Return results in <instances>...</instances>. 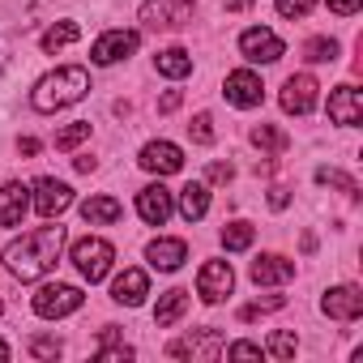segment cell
Listing matches in <instances>:
<instances>
[{
    "instance_id": "cell-1",
    "label": "cell",
    "mask_w": 363,
    "mask_h": 363,
    "mask_svg": "<svg viewBox=\"0 0 363 363\" xmlns=\"http://www.w3.org/2000/svg\"><path fill=\"white\" fill-rule=\"evenodd\" d=\"M65 240H69V231H65L60 223L39 227V231H26L22 240H13V244L5 248V269H9L18 282H39V278H48V274L60 265Z\"/></svg>"
},
{
    "instance_id": "cell-2",
    "label": "cell",
    "mask_w": 363,
    "mask_h": 363,
    "mask_svg": "<svg viewBox=\"0 0 363 363\" xmlns=\"http://www.w3.org/2000/svg\"><path fill=\"white\" fill-rule=\"evenodd\" d=\"M86 94H90V73H86V69H77V65H65V69L48 73V77L35 86L30 103H35V111L52 116V111H60V107L82 103Z\"/></svg>"
},
{
    "instance_id": "cell-3",
    "label": "cell",
    "mask_w": 363,
    "mask_h": 363,
    "mask_svg": "<svg viewBox=\"0 0 363 363\" xmlns=\"http://www.w3.org/2000/svg\"><path fill=\"white\" fill-rule=\"evenodd\" d=\"M69 261H73V265H77V274L94 286V282H103V278L111 274L116 248H111L107 240H99V235H86V240H77V244L69 248Z\"/></svg>"
},
{
    "instance_id": "cell-4",
    "label": "cell",
    "mask_w": 363,
    "mask_h": 363,
    "mask_svg": "<svg viewBox=\"0 0 363 363\" xmlns=\"http://www.w3.org/2000/svg\"><path fill=\"white\" fill-rule=\"evenodd\" d=\"M30 206L52 223V218H60L73 206V189L65 184V179H56V175H43V179H35V189H30Z\"/></svg>"
},
{
    "instance_id": "cell-5",
    "label": "cell",
    "mask_w": 363,
    "mask_h": 363,
    "mask_svg": "<svg viewBox=\"0 0 363 363\" xmlns=\"http://www.w3.org/2000/svg\"><path fill=\"white\" fill-rule=\"evenodd\" d=\"M82 291L77 286H65V282H48V286H39V295H35V312L43 316V320H60V316H69V312H77L82 308Z\"/></svg>"
},
{
    "instance_id": "cell-6",
    "label": "cell",
    "mask_w": 363,
    "mask_h": 363,
    "mask_svg": "<svg viewBox=\"0 0 363 363\" xmlns=\"http://www.w3.org/2000/svg\"><path fill=\"white\" fill-rule=\"evenodd\" d=\"M193 13L189 0H145L141 5V26L145 30H175V26H184Z\"/></svg>"
},
{
    "instance_id": "cell-7",
    "label": "cell",
    "mask_w": 363,
    "mask_h": 363,
    "mask_svg": "<svg viewBox=\"0 0 363 363\" xmlns=\"http://www.w3.org/2000/svg\"><path fill=\"white\" fill-rule=\"evenodd\" d=\"M167 354L171 359H218L223 354V333L218 329H197V333H189V337H175L171 346H167Z\"/></svg>"
},
{
    "instance_id": "cell-8",
    "label": "cell",
    "mask_w": 363,
    "mask_h": 363,
    "mask_svg": "<svg viewBox=\"0 0 363 363\" xmlns=\"http://www.w3.org/2000/svg\"><path fill=\"white\" fill-rule=\"evenodd\" d=\"M137 43H141L137 30H107V35L94 39L90 60H94V65H120V60H128V56L137 52Z\"/></svg>"
},
{
    "instance_id": "cell-9",
    "label": "cell",
    "mask_w": 363,
    "mask_h": 363,
    "mask_svg": "<svg viewBox=\"0 0 363 363\" xmlns=\"http://www.w3.org/2000/svg\"><path fill=\"white\" fill-rule=\"evenodd\" d=\"M240 52H244V60H252V65H274V60H282V39L274 35V30H265V26H252V30H244L240 35Z\"/></svg>"
},
{
    "instance_id": "cell-10",
    "label": "cell",
    "mask_w": 363,
    "mask_h": 363,
    "mask_svg": "<svg viewBox=\"0 0 363 363\" xmlns=\"http://www.w3.org/2000/svg\"><path fill=\"white\" fill-rule=\"evenodd\" d=\"M235 286V274H231V261H206L201 274H197V295L206 303H223Z\"/></svg>"
},
{
    "instance_id": "cell-11",
    "label": "cell",
    "mask_w": 363,
    "mask_h": 363,
    "mask_svg": "<svg viewBox=\"0 0 363 363\" xmlns=\"http://www.w3.org/2000/svg\"><path fill=\"white\" fill-rule=\"evenodd\" d=\"M137 162H141L150 175H175L179 167H184V150H179L175 141H150V145H141Z\"/></svg>"
},
{
    "instance_id": "cell-12",
    "label": "cell",
    "mask_w": 363,
    "mask_h": 363,
    "mask_svg": "<svg viewBox=\"0 0 363 363\" xmlns=\"http://www.w3.org/2000/svg\"><path fill=\"white\" fill-rule=\"evenodd\" d=\"M223 94H227V103H235V107H261L265 86H261V77H257L252 69H235V73H227Z\"/></svg>"
},
{
    "instance_id": "cell-13",
    "label": "cell",
    "mask_w": 363,
    "mask_h": 363,
    "mask_svg": "<svg viewBox=\"0 0 363 363\" xmlns=\"http://www.w3.org/2000/svg\"><path fill=\"white\" fill-rule=\"evenodd\" d=\"M316 77L312 73H295V77H286V86H282V111H291V116H308L312 107H316Z\"/></svg>"
},
{
    "instance_id": "cell-14",
    "label": "cell",
    "mask_w": 363,
    "mask_h": 363,
    "mask_svg": "<svg viewBox=\"0 0 363 363\" xmlns=\"http://www.w3.org/2000/svg\"><path fill=\"white\" fill-rule=\"evenodd\" d=\"M329 120L342 124V128H359V124H363V94H359L350 82L329 94Z\"/></svg>"
},
{
    "instance_id": "cell-15",
    "label": "cell",
    "mask_w": 363,
    "mask_h": 363,
    "mask_svg": "<svg viewBox=\"0 0 363 363\" xmlns=\"http://www.w3.org/2000/svg\"><path fill=\"white\" fill-rule=\"evenodd\" d=\"M171 210H175V193H171V189L145 184V189L137 193V214H141L150 227H162V223L171 218Z\"/></svg>"
},
{
    "instance_id": "cell-16",
    "label": "cell",
    "mask_w": 363,
    "mask_h": 363,
    "mask_svg": "<svg viewBox=\"0 0 363 363\" xmlns=\"http://www.w3.org/2000/svg\"><path fill=\"white\" fill-rule=\"evenodd\" d=\"M320 308L329 320H359L363 316V291L359 286H333V291H325Z\"/></svg>"
},
{
    "instance_id": "cell-17",
    "label": "cell",
    "mask_w": 363,
    "mask_h": 363,
    "mask_svg": "<svg viewBox=\"0 0 363 363\" xmlns=\"http://www.w3.org/2000/svg\"><path fill=\"white\" fill-rule=\"evenodd\" d=\"M26 210H30V184L9 179V184L0 189V227H22Z\"/></svg>"
},
{
    "instance_id": "cell-18",
    "label": "cell",
    "mask_w": 363,
    "mask_h": 363,
    "mask_svg": "<svg viewBox=\"0 0 363 363\" xmlns=\"http://www.w3.org/2000/svg\"><path fill=\"white\" fill-rule=\"evenodd\" d=\"M248 274H252L257 286H282V282L295 278V261H286V257H278V252H261Z\"/></svg>"
},
{
    "instance_id": "cell-19",
    "label": "cell",
    "mask_w": 363,
    "mask_h": 363,
    "mask_svg": "<svg viewBox=\"0 0 363 363\" xmlns=\"http://www.w3.org/2000/svg\"><path fill=\"white\" fill-rule=\"evenodd\" d=\"M145 295H150V278H145V269H124V274L111 282V299L124 303V308H137Z\"/></svg>"
},
{
    "instance_id": "cell-20",
    "label": "cell",
    "mask_w": 363,
    "mask_h": 363,
    "mask_svg": "<svg viewBox=\"0 0 363 363\" xmlns=\"http://www.w3.org/2000/svg\"><path fill=\"white\" fill-rule=\"evenodd\" d=\"M145 257H150L154 269L171 274V269H179V265L189 261V244H184V240H154V244L145 248Z\"/></svg>"
},
{
    "instance_id": "cell-21",
    "label": "cell",
    "mask_w": 363,
    "mask_h": 363,
    "mask_svg": "<svg viewBox=\"0 0 363 363\" xmlns=\"http://www.w3.org/2000/svg\"><path fill=\"white\" fill-rule=\"evenodd\" d=\"M210 210V184H201V179H193V184L179 189V214H184L189 223H201Z\"/></svg>"
},
{
    "instance_id": "cell-22",
    "label": "cell",
    "mask_w": 363,
    "mask_h": 363,
    "mask_svg": "<svg viewBox=\"0 0 363 363\" xmlns=\"http://www.w3.org/2000/svg\"><path fill=\"white\" fill-rule=\"evenodd\" d=\"M120 214H124V206H120L116 197H86V201H82V218H86L90 227L120 223Z\"/></svg>"
},
{
    "instance_id": "cell-23",
    "label": "cell",
    "mask_w": 363,
    "mask_h": 363,
    "mask_svg": "<svg viewBox=\"0 0 363 363\" xmlns=\"http://www.w3.org/2000/svg\"><path fill=\"white\" fill-rule=\"evenodd\" d=\"M184 312H189V291H179V286H175V291H167V295L158 299V308H154V325H158V329H171Z\"/></svg>"
},
{
    "instance_id": "cell-24",
    "label": "cell",
    "mask_w": 363,
    "mask_h": 363,
    "mask_svg": "<svg viewBox=\"0 0 363 363\" xmlns=\"http://www.w3.org/2000/svg\"><path fill=\"white\" fill-rule=\"evenodd\" d=\"M154 69H158L162 77L179 82V77H189V73H193V56H189L184 48H167V52L154 56Z\"/></svg>"
},
{
    "instance_id": "cell-25",
    "label": "cell",
    "mask_w": 363,
    "mask_h": 363,
    "mask_svg": "<svg viewBox=\"0 0 363 363\" xmlns=\"http://www.w3.org/2000/svg\"><path fill=\"white\" fill-rule=\"evenodd\" d=\"M252 145L261 150V154H269V158H278L286 145H291V137L282 133V128H274V124H257L252 128Z\"/></svg>"
},
{
    "instance_id": "cell-26",
    "label": "cell",
    "mask_w": 363,
    "mask_h": 363,
    "mask_svg": "<svg viewBox=\"0 0 363 363\" xmlns=\"http://www.w3.org/2000/svg\"><path fill=\"white\" fill-rule=\"evenodd\" d=\"M77 39H82V26L77 22H56V26L43 30V52H60V48H69Z\"/></svg>"
},
{
    "instance_id": "cell-27",
    "label": "cell",
    "mask_w": 363,
    "mask_h": 363,
    "mask_svg": "<svg viewBox=\"0 0 363 363\" xmlns=\"http://www.w3.org/2000/svg\"><path fill=\"white\" fill-rule=\"evenodd\" d=\"M303 60H312V65H333V60H337V39H329V35L308 39V43H303Z\"/></svg>"
},
{
    "instance_id": "cell-28",
    "label": "cell",
    "mask_w": 363,
    "mask_h": 363,
    "mask_svg": "<svg viewBox=\"0 0 363 363\" xmlns=\"http://www.w3.org/2000/svg\"><path fill=\"white\" fill-rule=\"evenodd\" d=\"M252 240H257L252 223H227L223 227V248L227 252H244V248H252Z\"/></svg>"
},
{
    "instance_id": "cell-29",
    "label": "cell",
    "mask_w": 363,
    "mask_h": 363,
    "mask_svg": "<svg viewBox=\"0 0 363 363\" xmlns=\"http://www.w3.org/2000/svg\"><path fill=\"white\" fill-rule=\"evenodd\" d=\"M316 184L337 189V193H346V197H359V184H354L346 171H337V167H316Z\"/></svg>"
},
{
    "instance_id": "cell-30",
    "label": "cell",
    "mask_w": 363,
    "mask_h": 363,
    "mask_svg": "<svg viewBox=\"0 0 363 363\" xmlns=\"http://www.w3.org/2000/svg\"><path fill=\"white\" fill-rule=\"evenodd\" d=\"M103 342H107V346L99 350V363H124V359H133V346H124V342L116 337V329H111V325L103 329Z\"/></svg>"
},
{
    "instance_id": "cell-31",
    "label": "cell",
    "mask_w": 363,
    "mask_h": 363,
    "mask_svg": "<svg viewBox=\"0 0 363 363\" xmlns=\"http://www.w3.org/2000/svg\"><path fill=\"white\" fill-rule=\"evenodd\" d=\"M86 137H90V120H77V124H69V128L56 133V150H77Z\"/></svg>"
},
{
    "instance_id": "cell-32",
    "label": "cell",
    "mask_w": 363,
    "mask_h": 363,
    "mask_svg": "<svg viewBox=\"0 0 363 363\" xmlns=\"http://www.w3.org/2000/svg\"><path fill=\"white\" fill-rule=\"evenodd\" d=\"M295 346H299V337H295L291 329H278V333L269 337L265 354H274V359H295Z\"/></svg>"
},
{
    "instance_id": "cell-33",
    "label": "cell",
    "mask_w": 363,
    "mask_h": 363,
    "mask_svg": "<svg viewBox=\"0 0 363 363\" xmlns=\"http://www.w3.org/2000/svg\"><path fill=\"white\" fill-rule=\"evenodd\" d=\"M189 137H193L197 145H214V120H210V111H197V116H193Z\"/></svg>"
},
{
    "instance_id": "cell-34",
    "label": "cell",
    "mask_w": 363,
    "mask_h": 363,
    "mask_svg": "<svg viewBox=\"0 0 363 363\" xmlns=\"http://www.w3.org/2000/svg\"><path fill=\"white\" fill-rule=\"evenodd\" d=\"M286 299L282 295H269V299H257V303H248V308H240V320H257L261 312H278Z\"/></svg>"
},
{
    "instance_id": "cell-35",
    "label": "cell",
    "mask_w": 363,
    "mask_h": 363,
    "mask_svg": "<svg viewBox=\"0 0 363 363\" xmlns=\"http://www.w3.org/2000/svg\"><path fill=\"white\" fill-rule=\"evenodd\" d=\"M60 337H30V354L35 359H60Z\"/></svg>"
},
{
    "instance_id": "cell-36",
    "label": "cell",
    "mask_w": 363,
    "mask_h": 363,
    "mask_svg": "<svg viewBox=\"0 0 363 363\" xmlns=\"http://www.w3.org/2000/svg\"><path fill=\"white\" fill-rule=\"evenodd\" d=\"M223 350H227V359H265V346H257V342H231Z\"/></svg>"
},
{
    "instance_id": "cell-37",
    "label": "cell",
    "mask_w": 363,
    "mask_h": 363,
    "mask_svg": "<svg viewBox=\"0 0 363 363\" xmlns=\"http://www.w3.org/2000/svg\"><path fill=\"white\" fill-rule=\"evenodd\" d=\"M274 5H278V13H282V18H308L316 0H274Z\"/></svg>"
},
{
    "instance_id": "cell-38",
    "label": "cell",
    "mask_w": 363,
    "mask_h": 363,
    "mask_svg": "<svg viewBox=\"0 0 363 363\" xmlns=\"http://www.w3.org/2000/svg\"><path fill=\"white\" fill-rule=\"evenodd\" d=\"M210 184H231V179H235V167L231 162H210Z\"/></svg>"
},
{
    "instance_id": "cell-39",
    "label": "cell",
    "mask_w": 363,
    "mask_h": 363,
    "mask_svg": "<svg viewBox=\"0 0 363 363\" xmlns=\"http://www.w3.org/2000/svg\"><path fill=\"white\" fill-rule=\"evenodd\" d=\"M329 5V13H337V18H354L359 9H363V0H325Z\"/></svg>"
},
{
    "instance_id": "cell-40",
    "label": "cell",
    "mask_w": 363,
    "mask_h": 363,
    "mask_svg": "<svg viewBox=\"0 0 363 363\" xmlns=\"http://www.w3.org/2000/svg\"><path fill=\"white\" fill-rule=\"evenodd\" d=\"M175 107H179V90H167V94L158 99V111L167 116V111H175Z\"/></svg>"
},
{
    "instance_id": "cell-41",
    "label": "cell",
    "mask_w": 363,
    "mask_h": 363,
    "mask_svg": "<svg viewBox=\"0 0 363 363\" xmlns=\"http://www.w3.org/2000/svg\"><path fill=\"white\" fill-rule=\"evenodd\" d=\"M269 206H274V210H286V206H291V193H286V189H269Z\"/></svg>"
},
{
    "instance_id": "cell-42",
    "label": "cell",
    "mask_w": 363,
    "mask_h": 363,
    "mask_svg": "<svg viewBox=\"0 0 363 363\" xmlns=\"http://www.w3.org/2000/svg\"><path fill=\"white\" fill-rule=\"evenodd\" d=\"M73 167H77V171H82V175H90V171H94V167H99V162H94V158H90V154H82V158H73Z\"/></svg>"
},
{
    "instance_id": "cell-43",
    "label": "cell",
    "mask_w": 363,
    "mask_h": 363,
    "mask_svg": "<svg viewBox=\"0 0 363 363\" xmlns=\"http://www.w3.org/2000/svg\"><path fill=\"white\" fill-rule=\"evenodd\" d=\"M227 5V13H244V9H252V0H223Z\"/></svg>"
},
{
    "instance_id": "cell-44",
    "label": "cell",
    "mask_w": 363,
    "mask_h": 363,
    "mask_svg": "<svg viewBox=\"0 0 363 363\" xmlns=\"http://www.w3.org/2000/svg\"><path fill=\"white\" fill-rule=\"evenodd\" d=\"M18 150L30 158V154H39V141H35V137H22V141H18Z\"/></svg>"
},
{
    "instance_id": "cell-45",
    "label": "cell",
    "mask_w": 363,
    "mask_h": 363,
    "mask_svg": "<svg viewBox=\"0 0 363 363\" xmlns=\"http://www.w3.org/2000/svg\"><path fill=\"white\" fill-rule=\"evenodd\" d=\"M5 359H9V346H5V342H0V363H5Z\"/></svg>"
},
{
    "instance_id": "cell-46",
    "label": "cell",
    "mask_w": 363,
    "mask_h": 363,
    "mask_svg": "<svg viewBox=\"0 0 363 363\" xmlns=\"http://www.w3.org/2000/svg\"><path fill=\"white\" fill-rule=\"evenodd\" d=\"M0 312H5V303H0Z\"/></svg>"
},
{
    "instance_id": "cell-47",
    "label": "cell",
    "mask_w": 363,
    "mask_h": 363,
    "mask_svg": "<svg viewBox=\"0 0 363 363\" xmlns=\"http://www.w3.org/2000/svg\"><path fill=\"white\" fill-rule=\"evenodd\" d=\"M189 5H197V0H189Z\"/></svg>"
}]
</instances>
